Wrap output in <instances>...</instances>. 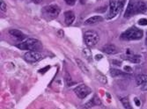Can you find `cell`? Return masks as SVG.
I'll return each instance as SVG.
<instances>
[{"mask_svg":"<svg viewBox=\"0 0 147 109\" xmlns=\"http://www.w3.org/2000/svg\"><path fill=\"white\" fill-rule=\"evenodd\" d=\"M99 34L93 30H87L84 34V42L88 48H92L99 42Z\"/></svg>","mask_w":147,"mask_h":109,"instance_id":"obj_5","label":"cell"},{"mask_svg":"<svg viewBox=\"0 0 147 109\" xmlns=\"http://www.w3.org/2000/svg\"><path fill=\"white\" fill-rule=\"evenodd\" d=\"M102 51L108 54H115L118 53V49L113 44H107V45L103 46Z\"/></svg>","mask_w":147,"mask_h":109,"instance_id":"obj_12","label":"cell"},{"mask_svg":"<svg viewBox=\"0 0 147 109\" xmlns=\"http://www.w3.org/2000/svg\"><path fill=\"white\" fill-rule=\"evenodd\" d=\"M136 83L138 85H143L144 84L147 83V75L146 74H140L136 77Z\"/></svg>","mask_w":147,"mask_h":109,"instance_id":"obj_16","label":"cell"},{"mask_svg":"<svg viewBox=\"0 0 147 109\" xmlns=\"http://www.w3.org/2000/svg\"><path fill=\"white\" fill-rule=\"evenodd\" d=\"M76 1L77 0H64V2L67 4L68 5H74L76 4Z\"/></svg>","mask_w":147,"mask_h":109,"instance_id":"obj_24","label":"cell"},{"mask_svg":"<svg viewBox=\"0 0 147 109\" xmlns=\"http://www.w3.org/2000/svg\"><path fill=\"white\" fill-rule=\"evenodd\" d=\"M147 5L143 0H129V5L124 13V18L128 19L138 13H145Z\"/></svg>","mask_w":147,"mask_h":109,"instance_id":"obj_1","label":"cell"},{"mask_svg":"<svg viewBox=\"0 0 147 109\" xmlns=\"http://www.w3.org/2000/svg\"><path fill=\"white\" fill-rule=\"evenodd\" d=\"M102 17L100 16H93V17H91L89 19H87L86 21H85V24L86 25H93V24H96V23H99V22H101L102 21Z\"/></svg>","mask_w":147,"mask_h":109,"instance_id":"obj_15","label":"cell"},{"mask_svg":"<svg viewBox=\"0 0 147 109\" xmlns=\"http://www.w3.org/2000/svg\"><path fill=\"white\" fill-rule=\"evenodd\" d=\"M17 48L22 50H28V51H39L42 49V43L39 40L30 38L26 40L25 42L19 43L16 45Z\"/></svg>","mask_w":147,"mask_h":109,"instance_id":"obj_3","label":"cell"},{"mask_svg":"<svg viewBox=\"0 0 147 109\" xmlns=\"http://www.w3.org/2000/svg\"><path fill=\"white\" fill-rule=\"evenodd\" d=\"M49 66H47L46 68H44V69H45V70H42V71H40V72H41V73H43V72L47 71L49 70Z\"/></svg>","mask_w":147,"mask_h":109,"instance_id":"obj_29","label":"cell"},{"mask_svg":"<svg viewBox=\"0 0 147 109\" xmlns=\"http://www.w3.org/2000/svg\"><path fill=\"white\" fill-rule=\"evenodd\" d=\"M9 34L12 36L14 37L16 40H22L26 38V35L20 30L18 29H11L9 31Z\"/></svg>","mask_w":147,"mask_h":109,"instance_id":"obj_13","label":"cell"},{"mask_svg":"<svg viewBox=\"0 0 147 109\" xmlns=\"http://www.w3.org/2000/svg\"><path fill=\"white\" fill-rule=\"evenodd\" d=\"M34 1L35 3H40V2L42 1V0H34Z\"/></svg>","mask_w":147,"mask_h":109,"instance_id":"obj_30","label":"cell"},{"mask_svg":"<svg viewBox=\"0 0 147 109\" xmlns=\"http://www.w3.org/2000/svg\"><path fill=\"white\" fill-rule=\"evenodd\" d=\"M61 11V9L57 5H49L42 8V12L44 18L48 20H51L53 19H56Z\"/></svg>","mask_w":147,"mask_h":109,"instance_id":"obj_4","label":"cell"},{"mask_svg":"<svg viewBox=\"0 0 147 109\" xmlns=\"http://www.w3.org/2000/svg\"><path fill=\"white\" fill-rule=\"evenodd\" d=\"M120 100H121L123 106H124L125 109H132V106L129 103V98L128 97H123V98H121L120 99Z\"/></svg>","mask_w":147,"mask_h":109,"instance_id":"obj_19","label":"cell"},{"mask_svg":"<svg viewBox=\"0 0 147 109\" xmlns=\"http://www.w3.org/2000/svg\"><path fill=\"white\" fill-rule=\"evenodd\" d=\"M82 53H83V56L86 58V60H88L89 62H92V53H91V50L88 48H85L83 49Z\"/></svg>","mask_w":147,"mask_h":109,"instance_id":"obj_20","label":"cell"},{"mask_svg":"<svg viewBox=\"0 0 147 109\" xmlns=\"http://www.w3.org/2000/svg\"><path fill=\"white\" fill-rule=\"evenodd\" d=\"M76 63H77V65L78 66V68L80 70H81V71L82 72H84L85 74H87V75H90V71H89V69H88V67L84 63V62H82L80 59H78V58H77L76 60Z\"/></svg>","mask_w":147,"mask_h":109,"instance_id":"obj_14","label":"cell"},{"mask_svg":"<svg viewBox=\"0 0 147 109\" xmlns=\"http://www.w3.org/2000/svg\"><path fill=\"white\" fill-rule=\"evenodd\" d=\"M134 101H135V103H136V105H137L138 106H140L141 103H140V101H139V100H138V98H135V99H134Z\"/></svg>","mask_w":147,"mask_h":109,"instance_id":"obj_27","label":"cell"},{"mask_svg":"<svg viewBox=\"0 0 147 109\" xmlns=\"http://www.w3.org/2000/svg\"><path fill=\"white\" fill-rule=\"evenodd\" d=\"M145 44L147 46V34H146V38H145Z\"/></svg>","mask_w":147,"mask_h":109,"instance_id":"obj_31","label":"cell"},{"mask_svg":"<svg viewBox=\"0 0 147 109\" xmlns=\"http://www.w3.org/2000/svg\"><path fill=\"white\" fill-rule=\"evenodd\" d=\"M141 90H142V91H144V92L147 91V83H145V84H144V85H142Z\"/></svg>","mask_w":147,"mask_h":109,"instance_id":"obj_26","label":"cell"},{"mask_svg":"<svg viewBox=\"0 0 147 109\" xmlns=\"http://www.w3.org/2000/svg\"><path fill=\"white\" fill-rule=\"evenodd\" d=\"M138 25L140 26H147V19H141L138 20Z\"/></svg>","mask_w":147,"mask_h":109,"instance_id":"obj_23","label":"cell"},{"mask_svg":"<svg viewBox=\"0 0 147 109\" xmlns=\"http://www.w3.org/2000/svg\"><path fill=\"white\" fill-rule=\"evenodd\" d=\"M42 58V54L39 51H28L24 54V59L28 63H36Z\"/></svg>","mask_w":147,"mask_h":109,"instance_id":"obj_7","label":"cell"},{"mask_svg":"<svg viewBox=\"0 0 147 109\" xmlns=\"http://www.w3.org/2000/svg\"><path fill=\"white\" fill-rule=\"evenodd\" d=\"M74 92L76 93L77 96L79 99H85L86 97H87L88 95L92 92V90L90 87H88L87 85L82 84V85H78L75 89H74Z\"/></svg>","mask_w":147,"mask_h":109,"instance_id":"obj_6","label":"cell"},{"mask_svg":"<svg viewBox=\"0 0 147 109\" xmlns=\"http://www.w3.org/2000/svg\"><path fill=\"white\" fill-rule=\"evenodd\" d=\"M110 75L112 77H120V76H126L127 74L122 71L117 70V69H111L110 70Z\"/></svg>","mask_w":147,"mask_h":109,"instance_id":"obj_18","label":"cell"},{"mask_svg":"<svg viewBox=\"0 0 147 109\" xmlns=\"http://www.w3.org/2000/svg\"><path fill=\"white\" fill-rule=\"evenodd\" d=\"M125 2H126V0H117V5H118V7H119L120 11L123 10V5H125Z\"/></svg>","mask_w":147,"mask_h":109,"instance_id":"obj_21","label":"cell"},{"mask_svg":"<svg viewBox=\"0 0 147 109\" xmlns=\"http://www.w3.org/2000/svg\"><path fill=\"white\" fill-rule=\"evenodd\" d=\"M143 35H144L143 30L138 28L136 26H132L129 27L126 31H124L121 34V36H120V39L123 40H138L142 39Z\"/></svg>","mask_w":147,"mask_h":109,"instance_id":"obj_2","label":"cell"},{"mask_svg":"<svg viewBox=\"0 0 147 109\" xmlns=\"http://www.w3.org/2000/svg\"><path fill=\"white\" fill-rule=\"evenodd\" d=\"M124 71H127V72H131L132 71V69H131L129 66H124Z\"/></svg>","mask_w":147,"mask_h":109,"instance_id":"obj_25","label":"cell"},{"mask_svg":"<svg viewBox=\"0 0 147 109\" xmlns=\"http://www.w3.org/2000/svg\"><path fill=\"white\" fill-rule=\"evenodd\" d=\"M0 11H1V13L5 12V11H6V4L3 1V0L0 1Z\"/></svg>","mask_w":147,"mask_h":109,"instance_id":"obj_22","label":"cell"},{"mask_svg":"<svg viewBox=\"0 0 147 109\" xmlns=\"http://www.w3.org/2000/svg\"><path fill=\"white\" fill-rule=\"evenodd\" d=\"M96 78L98 79L100 83H101L103 85H106L108 83V78H107V77L100 71H96Z\"/></svg>","mask_w":147,"mask_h":109,"instance_id":"obj_17","label":"cell"},{"mask_svg":"<svg viewBox=\"0 0 147 109\" xmlns=\"http://www.w3.org/2000/svg\"><path fill=\"white\" fill-rule=\"evenodd\" d=\"M122 57L133 63H139L141 62V57L139 54H136L133 52H131L130 50H127L126 54H124Z\"/></svg>","mask_w":147,"mask_h":109,"instance_id":"obj_9","label":"cell"},{"mask_svg":"<svg viewBox=\"0 0 147 109\" xmlns=\"http://www.w3.org/2000/svg\"><path fill=\"white\" fill-rule=\"evenodd\" d=\"M120 12L118 5H117V1H115V0H110L109 2V11L107 15V19L108 20H111L113 18H115L118 13Z\"/></svg>","mask_w":147,"mask_h":109,"instance_id":"obj_8","label":"cell"},{"mask_svg":"<svg viewBox=\"0 0 147 109\" xmlns=\"http://www.w3.org/2000/svg\"><path fill=\"white\" fill-rule=\"evenodd\" d=\"M75 20V13L72 11H67L64 12V22L67 26H71Z\"/></svg>","mask_w":147,"mask_h":109,"instance_id":"obj_11","label":"cell"},{"mask_svg":"<svg viewBox=\"0 0 147 109\" xmlns=\"http://www.w3.org/2000/svg\"><path fill=\"white\" fill-rule=\"evenodd\" d=\"M101 105V101L97 97V96H94L92 99H91L87 103H86L83 106H82V109H89L92 106H100Z\"/></svg>","mask_w":147,"mask_h":109,"instance_id":"obj_10","label":"cell"},{"mask_svg":"<svg viewBox=\"0 0 147 109\" xmlns=\"http://www.w3.org/2000/svg\"><path fill=\"white\" fill-rule=\"evenodd\" d=\"M102 56H101V54H97V56L95 57V59L96 60H100V59H102Z\"/></svg>","mask_w":147,"mask_h":109,"instance_id":"obj_28","label":"cell"}]
</instances>
